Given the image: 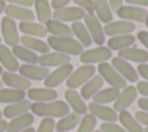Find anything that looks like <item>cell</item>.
Wrapping results in <instances>:
<instances>
[{
	"label": "cell",
	"instance_id": "cell-15",
	"mask_svg": "<svg viewBox=\"0 0 148 132\" xmlns=\"http://www.w3.org/2000/svg\"><path fill=\"white\" fill-rule=\"evenodd\" d=\"M18 72L21 75H23L29 80L39 81V80H44L49 75L50 69L47 67L38 66L35 64H23L22 66L18 67Z\"/></svg>",
	"mask_w": 148,
	"mask_h": 132
},
{
	"label": "cell",
	"instance_id": "cell-43",
	"mask_svg": "<svg viewBox=\"0 0 148 132\" xmlns=\"http://www.w3.org/2000/svg\"><path fill=\"white\" fill-rule=\"evenodd\" d=\"M136 90L143 97H148V82L147 81H136Z\"/></svg>",
	"mask_w": 148,
	"mask_h": 132
},
{
	"label": "cell",
	"instance_id": "cell-20",
	"mask_svg": "<svg viewBox=\"0 0 148 132\" xmlns=\"http://www.w3.org/2000/svg\"><path fill=\"white\" fill-rule=\"evenodd\" d=\"M65 98L67 101V104L73 109L74 112H77L80 115L87 113L88 107L84 102V100L81 97V95L75 89H66L65 90Z\"/></svg>",
	"mask_w": 148,
	"mask_h": 132
},
{
	"label": "cell",
	"instance_id": "cell-25",
	"mask_svg": "<svg viewBox=\"0 0 148 132\" xmlns=\"http://www.w3.org/2000/svg\"><path fill=\"white\" fill-rule=\"evenodd\" d=\"M0 64L8 72H16L20 67L17 59L9 50V47L5 44H0Z\"/></svg>",
	"mask_w": 148,
	"mask_h": 132
},
{
	"label": "cell",
	"instance_id": "cell-3",
	"mask_svg": "<svg viewBox=\"0 0 148 132\" xmlns=\"http://www.w3.org/2000/svg\"><path fill=\"white\" fill-rule=\"evenodd\" d=\"M95 72H96V68L94 65L84 64L71 73V75L66 80V85L71 89L79 88L80 86H83L89 79H91L95 75Z\"/></svg>",
	"mask_w": 148,
	"mask_h": 132
},
{
	"label": "cell",
	"instance_id": "cell-46",
	"mask_svg": "<svg viewBox=\"0 0 148 132\" xmlns=\"http://www.w3.org/2000/svg\"><path fill=\"white\" fill-rule=\"evenodd\" d=\"M72 0H51V7L56 9H60V8H64L66 7Z\"/></svg>",
	"mask_w": 148,
	"mask_h": 132
},
{
	"label": "cell",
	"instance_id": "cell-50",
	"mask_svg": "<svg viewBox=\"0 0 148 132\" xmlns=\"http://www.w3.org/2000/svg\"><path fill=\"white\" fill-rule=\"evenodd\" d=\"M125 2L131 5H140V6H148V0H125Z\"/></svg>",
	"mask_w": 148,
	"mask_h": 132
},
{
	"label": "cell",
	"instance_id": "cell-2",
	"mask_svg": "<svg viewBox=\"0 0 148 132\" xmlns=\"http://www.w3.org/2000/svg\"><path fill=\"white\" fill-rule=\"evenodd\" d=\"M47 45L57 52H61L65 54H73L80 56L83 52L82 44L72 37H57V36H49L47 37Z\"/></svg>",
	"mask_w": 148,
	"mask_h": 132
},
{
	"label": "cell",
	"instance_id": "cell-18",
	"mask_svg": "<svg viewBox=\"0 0 148 132\" xmlns=\"http://www.w3.org/2000/svg\"><path fill=\"white\" fill-rule=\"evenodd\" d=\"M117 15L126 21L145 22L147 16V10L142 7H136V6H123L117 12Z\"/></svg>",
	"mask_w": 148,
	"mask_h": 132
},
{
	"label": "cell",
	"instance_id": "cell-30",
	"mask_svg": "<svg viewBox=\"0 0 148 132\" xmlns=\"http://www.w3.org/2000/svg\"><path fill=\"white\" fill-rule=\"evenodd\" d=\"M135 43V37L131 34H125V35H118V36H112L108 41V46L110 50H123L126 47H130Z\"/></svg>",
	"mask_w": 148,
	"mask_h": 132
},
{
	"label": "cell",
	"instance_id": "cell-21",
	"mask_svg": "<svg viewBox=\"0 0 148 132\" xmlns=\"http://www.w3.org/2000/svg\"><path fill=\"white\" fill-rule=\"evenodd\" d=\"M118 57L127 61L130 60V61L142 64V63L148 61V51H145L143 49H139L135 46H130V47L120 50L118 53Z\"/></svg>",
	"mask_w": 148,
	"mask_h": 132
},
{
	"label": "cell",
	"instance_id": "cell-12",
	"mask_svg": "<svg viewBox=\"0 0 148 132\" xmlns=\"http://www.w3.org/2000/svg\"><path fill=\"white\" fill-rule=\"evenodd\" d=\"M86 12L79 7H64L60 9H56L52 14L53 20L60 21V22H75L80 21L81 19L84 17Z\"/></svg>",
	"mask_w": 148,
	"mask_h": 132
},
{
	"label": "cell",
	"instance_id": "cell-56",
	"mask_svg": "<svg viewBox=\"0 0 148 132\" xmlns=\"http://www.w3.org/2000/svg\"><path fill=\"white\" fill-rule=\"evenodd\" d=\"M2 73H3V69H2V66H1V65H0V75H1V74H2Z\"/></svg>",
	"mask_w": 148,
	"mask_h": 132
},
{
	"label": "cell",
	"instance_id": "cell-60",
	"mask_svg": "<svg viewBox=\"0 0 148 132\" xmlns=\"http://www.w3.org/2000/svg\"><path fill=\"white\" fill-rule=\"evenodd\" d=\"M0 44H1V37H0Z\"/></svg>",
	"mask_w": 148,
	"mask_h": 132
},
{
	"label": "cell",
	"instance_id": "cell-59",
	"mask_svg": "<svg viewBox=\"0 0 148 132\" xmlns=\"http://www.w3.org/2000/svg\"><path fill=\"white\" fill-rule=\"evenodd\" d=\"M94 132H101V131H99V130H98V131H94Z\"/></svg>",
	"mask_w": 148,
	"mask_h": 132
},
{
	"label": "cell",
	"instance_id": "cell-17",
	"mask_svg": "<svg viewBox=\"0 0 148 132\" xmlns=\"http://www.w3.org/2000/svg\"><path fill=\"white\" fill-rule=\"evenodd\" d=\"M1 76H2V82L10 88L25 90V89H29L31 87V82L29 79L24 78L21 74H16L15 72H8L7 71V72H3L1 74Z\"/></svg>",
	"mask_w": 148,
	"mask_h": 132
},
{
	"label": "cell",
	"instance_id": "cell-53",
	"mask_svg": "<svg viewBox=\"0 0 148 132\" xmlns=\"http://www.w3.org/2000/svg\"><path fill=\"white\" fill-rule=\"evenodd\" d=\"M21 132H35V129L34 127H28V129H25V130H23V131H21Z\"/></svg>",
	"mask_w": 148,
	"mask_h": 132
},
{
	"label": "cell",
	"instance_id": "cell-23",
	"mask_svg": "<svg viewBox=\"0 0 148 132\" xmlns=\"http://www.w3.org/2000/svg\"><path fill=\"white\" fill-rule=\"evenodd\" d=\"M104 85V80L103 78L98 74V75H94L91 79H89L81 88L80 95L83 100H89Z\"/></svg>",
	"mask_w": 148,
	"mask_h": 132
},
{
	"label": "cell",
	"instance_id": "cell-31",
	"mask_svg": "<svg viewBox=\"0 0 148 132\" xmlns=\"http://www.w3.org/2000/svg\"><path fill=\"white\" fill-rule=\"evenodd\" d=\"M45 27H46L47 32H50L53 36H57V37H72L73 36L71 27H68L64 22H60L57 20H50L45 24Z\"/></svg>",
	"mask_w": 148,
	"mask_h": 132
},
{
	"label": "cell",
	"instance_id": "cell-26",
	"mask_svg": "<svg viewBox=\"0 0 148 132\" xmlns=\"http://www.w3.org/2000/svg\"><path fill=\"white\" fill-rule=\"evenodd\" d=\"M81 120V115L77 112H68L67 115H65L64 117H61L59 119V122L56 124L54 129L58 132H67L73 130L74 127H76V125H79Z\"/></svg>",
	"mask_w": 148,
	"mask_h": 132
},
{
	"label": "cell",
	"instance_id": "cell-47",
	"mask_svg": "<svg viewBox=\"0 0 148 132\" xmlns=\"http://www.w3.org/2000/svg\"><path fill=\"white\" fill-rule=\"evenodd\" d=\"M138 39L140 41L141 44H143L147 49H148V31H145V30H141L138 32Z\"/></svg>",
	"mask_w": 148,
	"mask_h": 132
},
{
	"label": "cell",
	"instance_id": "cell-42",
	"mask_svg": "<svg viewBox=\"0 0 148 132\" xmlns=\"http://www.w3.org/2000/svg\"><path fill=\"white\" fill-rule=\"evenodd\" d=\"M134 118H135L140 124H143V125L148 126V112H147V111H143V110L136 111Z\"/></svg>",
	"mask_w": 148,
	"mask_h": 132
},
{
	"label": "cell",
	"instance_id": "cell-10",
	"mask_svg": "<svg viewBox=\"0 0 148 132\" xmlns=\"http://www.w3.org/2000/svg\"><path fill=\"white\" fill-rule=\"evenodd\" d=\"M136 95H138V90L134 86H126L125 88H123V90L119 93L118 97L116 98L113 103V109L117 112L126 110L136 98Z\"/></svg>",
	"mask_w": 148,
	"mask_h": 132
},
{
	"label": "cell",
	"instance_id": "cell-58",
	"mask_svg": "<svg viewBox=\"0 0 148 132\" xmlns=\"http://www.w3.org/2000/svg\"><path fill=\"white\" fill-rule=\"evenodd\" d=\"M2 116H3V115H2V111L0 110V119H2Z\"/></svg>",
	"mask_w": 148,
	"mask_h": 132
},
{
	"label": "cell",
	"instance_id": "cell-40",
	"mask_svg": "<svg viewBox=\"0 0 148 132\" xmlns=\"http://www.w3.org/2000/svg\"><path fill=\"white\" fill-rule=\"evenodd\" d=\"M101 132H127L123 126L117 125L114 122H104L99 125Z\"/></svg>",
	"mask_w": 148,
	"mask_h": 132
},
{
	"label": "cell",
	"instance_id": "cell-7",
	"mask_svg": "<svg viewBox=\"0 0 148 132\" xmlns=\"http://www.w3.org/2000/svg\"><path fill=\"white\" fill-rule=\"evenodd\" d=\"M112 56L111 50L106 46H97L95 49H90L83 51L80 54V61L83 64H94V63H104L110 59Z\"/></svg>",
	"mask_w": 148,
	"mask_h": 132
},
{
	"label": "cell",
	"instance_id": "cell-52",
	"mask_svg": "<svg viewBox=\"0 0 148 132\" xmlns=\"http://www.w3.org/2000/svg\"><path fill=\"white\" fill-rule=\"evenodd\" d=\"M5 7H6L5 0H0V13H2V12L5 10Z\"/></svg>",
	"mask_w": 148,
	"mask_h": 132
},
{
	"label": "cell",
	"instance_id": "cell-16",
	"mask_svg": "<svg viewBox=\"0 0 148 132\" xmlns=\"http://www.w3.org/2000/svg\"><path fill=\"white\" fill-rule=\"evenodd\" d=\"M5 14L6 16L13 19V20H20L21 22H28V21H34L35 14L31 9L25 8L23 6H17V5H6L5 7Z\"/></svg>",
	"mask_w": 148,
	"mask_h": 132
},
{
	"label": "cell",
	"instance_id": "cell-13",
	"mask_svg": "<svg viewBox=\"0 0 148 132\" xmlns=\"http://www.w3.org/2000/svg\"><path fill=\"white\" fill-rule=\"evenodd\" d=\"M135 29V24L132 21L120 20V21H111L110 23H106L103 28L104 35L108 36H118V35H125L130 34Z\"/></svg>",
	"mask_w": 148,
	"mask_h": 132
},
{
	"label": "cell",
	"instance_id": "cell-61",
	"mask_svg": "<svg viewBox=\"0 0 148 132\" xmlns=\"http://www.w3.org/2000/svg\"><path fill=\"white\" fill-rule=\"evenodd\" d=\"M57 132H58V131H57Z\"/></svg>",
	"mask_w": 148,
	"mask_h": 132
},
{
	"label": "cell",
	"instance_id": "cell-44",
	"mask_svg": "<svg viewBox=\"0 0 148 132\" xmlns=\"http://www.w3.org/2000/svg\"><path fill=\"white\" fill-rule=\"evenodd\" d=\"M136 71H138V74L141 75V76L148 82V64H145V63L139 64Z\"/></svg>",
	"mask_w": 148,
	"mask_h": 132
},
{
	"label": "cell",
	"instance_id": "cell-35",
	"mask_svg": "<svg viewBox=\"0 0 148 132\" xmlns=\"http://www.w3.org/2000/svg\"><path fill=\"white\" fill-rule=\"evenodd\" d=\"M25 91L14 88H1L0 89V103H15L24 100Z\"/></svg>",
	"mask_w": 148,
	"mask_h": 132
},
{
	"label": "cell",
	"instance_id": "cell-41",
	"mask_svg": "<svg viewBox=\"0 0 148 132\" xmlns=\"http://www.w3.org/2000/svg\"><path fill=\"white\" fill-rule=\"evenodd\" d=\"M79 8L83 9L87 13H92L94 12V0H72Z\"/></svg>",
	"mask_w": 148,
	"mask_h": 132
},
{
	"label": "cell",
	"instance_id": "cell-34",
	"mask_svg": "<svg viewBox=\"0 0 148 132\" xmlns=\"http://www.w3.org/2000/svg\"><path fill=\"white\" fill-rule=\"evenodd\" d=\"M71 29H72L73 35L76 36L77 41L82 44V46H90L91 45L92 39H91V37H90V35L88 32L87 27L82 22H80V21L73 22Z\"/></svg>",
	"mask_w": 148,
	"mask_h": 132
},
{
	"label": "cell",
	"instance_id": "cell-45",
	"mask_svg": "<svg viewBox=\"0 0 148 132\" xmlns=\"http://www.w3.org/2000/svg\"><path fill=\"white\" fill-rule=\"evenodd\" d=\"M108 3L111 12H114V13H117L123 7V0H108Z\"/></svg>",
	"mask_w": 148,
	"mask_h": 132
},
{
	"label": "cell",
	"instance_id": "cell-11",
	"mask_svg": "<svg viewBox=\"0 0 148 132\" xmlns=\"http://www.w3.org/2000/svg\"><path fill=\"white\" fill-rule=\"evenodd\" d=\"M71 57L68 54L61 53V52H46L43 53L40 57H38V64L43 67H56V66H62L65 64H69Z\"/></svg>",
	"mask_w": 148,
	"mask_h": 132
},
{
	"label": "cell",
	"instance_id": "cell-8",
	"mask_svg": "<svg viewBox=\"0 0 148 132\" xmlns=\"http://www.w3.org/2000/svg\"><path fill=\"white\" fill-rule=\"evenodd\" d=\"M73 72V65L72 64H65L62 66H59L53 72H50L49 75L44 79V85L46 88H54L59 85H61L65 80L68 79L71 73Z\"/></svg>",
	"mask_w": 148,
	"mask_h": 132
},
{
	"label": "cell",
	"instance_id": "cell-38",
	"mask_svg": "<svg viewBox=\"0 0 148 132\" xmlns=\"http://www.w3.org/2000/svg\"><path fill=\"white\" fill-rule=\"evenodd\" d=\"M96 126V117L91 113H84L79 123V129L76 132H94Z\"/></svg>",
	"mask_w": 148,
	"mask_h": 132
},
{
	"label": "cell",
	"instance_id": "cell-36",
	"mask_svg": "<svg viewBox=\"0 0 148 132\" xmlns=\"http://www.w3.org/2000/svg\"><path fill=\"white\" fill-rule=\"evenodd\" d=\"M119 93H120L119 89L113 88V87H110V88H105V89L98 90L91 98H92V102H95V103L106 104V103H110V102L116 101V98L118 97Z\"/></svg>",
	"mask_w": 148,
	"mask_h": 132
},
{
	"label": "cell",
	"instance_id": "cell-39",
	"mask_svg": "<svg viewBox=\"0 0 148 132\" xmlns=\"http://www.w3.org/2000/svg\"><path fill=\"white\" fill-rule=\"evenodd\" d=\"M54 126H56V123H54V119L53 118L44 117L42 119V122L39 123L37 130L35 132H53Z\"/></svg>",
	"mask_w": 148,
	"mask_h": 132
},
{
	"label": "cell",
	"instance_id": "cell-33",
	"mask_svg": "<svg viewBox=\"0 0 148 132\" xmlns=\"http://www.w3.org/2000/svg\"><path fill=\"white\" fill-rule=\"evenodd\" d=\"M94 10L96 12V16L99 22L110 23L112 21V12L109 7L108 0H94Z\"/></svg>",
	"mask_w": 148,
	"mask_h": 132
},
{
	"label": "cell",
	"instance_id": "cell-22",
	"mask_svg": "<svg viewBox=\"0 0 148 132\" xmlns=\"http://www.w3.org/2000/svg\"><path fill=\"white\" fill-rule=\"evenodd\" d=\"M27 95L35 102H49L58 97V93L53 88H29Z\"/></svg>",
	"mask_w": 148,
	"mask_h": 132
},
{
	"label": "cell",
	"instance_id": "cell-4",
	"mask_svg": "<svg viewBox=\"0 0 148 132\" xmlns=\"http://www.w3.org/2000/svg\"><path fill=\"white\" fill-rule=\"evenodd\" d=\"M99 75L103 78L104 81H106L111 87L117 88V89H121L126 87V80L112 67L111 64L108 63H101L97 67Z\"/></svg>",
	"mask_w": 148,
	"mask_h": 132
},
{
	"label": "cell",
	"instance_id": "cell-19",
	"mask_svg": "<svg viewBox=\"0 0 148 132\" xmlns=\"http://www.w3.org/2000/svg\"><path fill=\"white\" fill-rule=\"evenodd\" d=\"M35 122L34 113L25 112L17 117L12 118V120L7 124L6 132H21L28 127H30Z\"/></svg>",
	"mask_w": 148,
	"mask_h": 132
},
{
	"label": "cell",
	"instance_id": "cell-1",
	"mask_svg": "<svg viewBox=\"0 0 148 132\" xmlns=\"http://www.w3.org/2000/svg\"><path fill=\"white\" fill-rule=\"evenodd\" d=\"M30 110L34 115L39 117H64L69 112V105L64 101H49V102H34Z\"/></svg>",
	"mask_w": 148,
	"mask_h": 132
},
{
	"label": "cell",
	"instance_id": "cell-5",
	"mask_svg": "<svg viewBox=\"0 0 148 132\" xmlns=\"http://www.w3.org/2000/svg\"><path fill=\"white\" fill-rule=\"evenodd\" d=\"M84 25L88 29V32L91 37V39L97 44V45H103L105 42V35L103 27L97 19V16L94 13H86L84 14Z\"/></svg>",
	"mask_w": 148,
	"mask_h": 132
},
{
	"label": "cell",
	"instance_id": "cell-14",
	"mask_svg": "<svg viewBox=\"0 0 148 132\" xmlns=\"http://www.w3.org/2000/svg\"><path fill=\"white\" fill-rule=\"evenodd\" d=\"M87 107L92 116L104 122H116L118 119V113L113 108L106 107L104 104L95 103V102H90Z\"/></svg>",
	"mask_w": 148,
	"mask_h": 132
},
{
	"label": "cell",
	"instance_id": "cell-27",
	"mask_svg": "<svg viewBox=\"0 0 148 132\" xmlns=\"http://www.w3.org/2000/svg\"><path fill=\"white\" fill-rule=\"evenodd\" d=\"M20 31H22L24 35L34 36V37H44L47 35L46 27L42 23H36L34 21L28 22H20L18 24Z\"/></svg>",
	"mask_w": 148,
	"mask_h": 132
},
{
	"label": "cell",
	"instance_id": "cell-6",
	"mask_svg": "<svg viewBox=\"0 0 148 132\" xmlns=\"http://www.w3.org/2000/svg\"><path fill=\"white\" fill-rule=\"evenodd\" d=\"M0 28H1V35L6 45H9V46L18 45L20 36L17 32V25L13 19L8 16L3 17L0 21Z\"/></svg>",
	"mask_w": 148,
	"mask_h": 132
},
{
	"label": "cell",
	"instance_id": "cell-24",
	"mask_svg": "<svg viewBox=\"0 0 148 132\" xmlns=\"http://www.w3.org/2000/svg\"><path fill=\"white\" fill-rule=\"evenodd\" d=\"M31 108V102L30 100H22V101H18V102H15V103H10L8 104L7 107H5L3 111H2V115L6 117V118H14V117H17L22 113H25V112H29Z\"/></svg>",
	"mask_w": 148,
	"mask_h": 132
},
{
	"label": "cell",
	"instance_id": "cell-49",
	"mask_svg": "<svg viewBox=\"0 0 148 132\" xmlns=\"http://www.w3.org/2000/svg\"><path fill=\"white\" fill-rule=\"evenodd\" d=\"M138 107L141 110L148 112V97H140L138 100Z\"/></svg>",
	"mask_w": 148,
	"mask_h": 132
},
{
	"label": "cell",
	"instance_id": "cell-55",
	"mask_svg": "<svg viewBox=\"0 0 148 132\" xmlns=\"http://www.w3.org/2000/svg\"><path fill=\"white\" fill-rule=\"evenodd\" d=\"M3 87V82H2V80H0V89Z\"/></svg>",
	"mask_w": 148,
	"mask_h": 132
},
{
	"label": "cell",
	"instance_id": "cell-32",
	"mask_svg": "<svg viewBox=\"0 0 148 132\" xmlns=\"http://www.w3.org/2000/svg\"><path fill=\"white\" fill-rule=\"evenodd\" d=\"M34 6L36 10V17L42 24H46L52 16L51 5L49 0H34Z\"/></svg>",
	"mask_w": 148,
	"mask_h": 132
},
{
	"label": "cell",
	"instance_id": "cell-28",
	"mask_svg": "<svg viewBox=\"0 0 148 132\" xmlns=\"http://www.w3.org/2000/svg\"><path fill=\"white\" fill-rule=\"evenodd\" d=\"M20 42L23 46H25L27 49L31 50V51H36L39 53H46L50 50V46L47 45V43H45L44 41H42L40 38L34 37V36H22L20 38Z\"/></svg>",
	"mask_w": 148,
	"mask_h": 132
},
{
	"label": "cell",
	"instance_id": "cell-48",
	"mask_svg": "<svg viewBox=\"0 0 148 132\" xmlns=\"http://www.w3.org/2000/svg\"><path fill=\"white\" fill-rule=\"evenodd\" d=\"M5 1H8L17 6H23V7H30L34 5V0H5Z\"/></svg>",
	"mask_w": 148,
	"mask_h": 132
},
{
	"label": "cell",
	"instance_id": "cell-9",
	"mask_svg": "<svg viewBox=\"0 0 148 132\" xmlns=\"http://www.w3.org/2000/svg\"><path fill=\"white\" fill-rule=\"evenodd\" d=\"M111 65L126 81H130V82L138 81V79H139L138 71L127 60H125L120 57H114L111 60Z\"/></svg>",
	"mask_w": 148,
	"mask_h": 132
},
{
	"label": "cell",
	"instance_id": "cell-29",
	"mask_svg": "<svg viewBox=\"0 0 148 132\" xmlns=\"http://www.w3.org/2000/svg\"><path fill=\"white\" fill-rule=\"evenodd\" d=\"M118 119L121 124V126L127 131V132H143V127L141 124L133 117V115L127 111H120L118 115Z\"/></svg>",
	"mask_w": 148,
	"mask_h": 132
},
{
	"label": "cell",
	"instance_id": "cell-37",
	"mask_svg": "<svg viewBox=\"0 0 148 132\" xmlns=\"http://www.w3.org/2000/svg\"><path fill=\"white\" fill-rule=\"evenodd\" d=\"M12 52L15 56L16 59H20V60L25 61L28 64H36L38 61V56L34 51L27 49L23 45H15V46H13Z\"/></svg>",
	"mask_w": 148,
	"mask_h": 132
},
{
	"label": "cell",
	"instance_id": "cell-54",
	"mask_svg": "<svg viewBox=\"0 0 148 132\" xmlns=\"http://www.w3.org/2000/svg\"><path fill=\"white\" fill-rule=\"evenodd\" d=\"M145 24H146V27H148V12H147V16H146V20H145Z\"/></svg>",
	"mask_w": 148,
	"mask_h": 132
},
{
	"label": "cell",
	"instance_id": "cell-57",
	"mask_svg": "<svg viewBox=\"0 0 148 132\" xmlns=\"http://www.w3.org/2000/svg\"><path fill=\"white\" fill-rule=\"evenodd\" d=\"M143 132H148V126H146V127L143 129Z\"/></svg>",
	"mask_w": 148,
	"mask_h": 132
},
{
	"label": "cell",
	"instance_id": "cell-51",
	"mask_svg": "<svg viewBox=\"0 0 148 132\" xmlns=\"http://www.w3.org/2000/svg\"><path fill=\"white\" fill-rule=\"evenodd\" d=\"M7 122L5 119H0V132H5L7 129Z\"/></svg>",
	"mask_w": 148,
	"mask_h": 132
}]
</instances>
